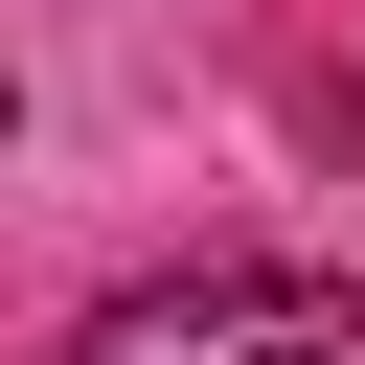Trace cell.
<instances>
[{
  "label": "cell",
  "mask_w": 365,
  "mask_h": 365,
  "mask_svg": "<svg viewBox=\"0 0 365 365\" xmlns=\"http://www.w3.org/2000/svg\"><path fill=\"white\" fill-rule=\"evenodd\" d=\"M91 365H365V297L342 274H160L91 319Z\"/></svg>",
  "instance_id": "1"
}]
</instances>
